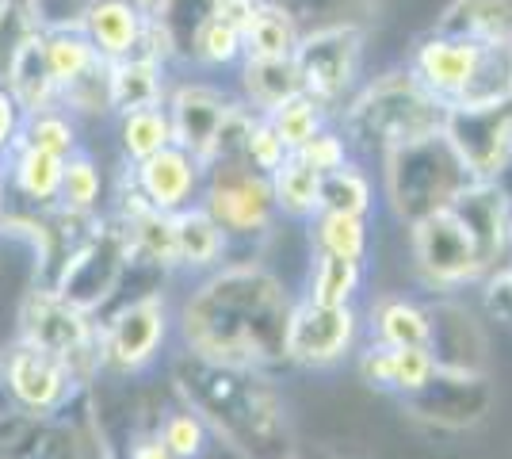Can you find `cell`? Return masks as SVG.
<instances>
[{
  "label": "cell",
  "mask_w": 512,
  "mask_h": 459,
  "mask_svg": "<svg viewBox=\"0 0 512 459\" xmlns=\"http://www.w3.org/2000/svg\"><path fill=\"white\" fill-rule=\"evenodd\" d=\"M4 379L12 394L20 398L27 410H54L69 391V368H65L58 356H50L46 349L20 341L16 349L4 356Z\"/></svg>",
  "instance_id": "cell-12"
},
{
  "label": "cell",
  "mask_w": 512,
  "mask_h": 459,
  "mask_svg": "<svg viewBox=\"0 0 512 459\" xmlns=\"http://www.w3.org/2000/svg\"><path fill=\"white\" fill-rule=\"evenodd\" d=\"M172 230H176V264H192V268H207L222 257L226 249V234L222 226L207 215V207H192L172 215Z\"/></svg>",
  "instance_id": "cell-22"
},
{
  "label": "cell",
  "mask_w": 512,
  "mask_h": 459,
  "mask_svg": "<svg viewBox=\"0 0 512 459\" xmlns=\"http://www.w3.org/2000/svg\"><path fill=\"white\" fill-rule=\"evenodd\" d=\"M35 39V16L23 0H8L0 8V81H8V73L16 66L20 50Z\"/></svg>",
  "instance_id": "cell-31"
},
{
  "label": "cell",
  "mask_w": 512,
  "mask_h": 459,
  "mask_svg": "<svg viewBox=\"0 0 512 459\" xmlns=\"http://www.w3.org/2000/svg\"><path fill=\"white\" fill-rule=\"evenodd\" d=\"M123 257H127L123 234H100V238H92L73 261L65 264L58 299H65V303L77 306V310H88L92 303H100L107 295V287L115 284V276L123 268Z\"/></svg>",
  "instance_id": "cell-13"
},
{
  "label": "cell",
  "mask_w": 512,
  "mask_h": 459,
  "mask_svg": "<svg viewBox=\"0 0 512 459\" xmlns=\"http://www.w3.org/2000/svg\"><path fill=\"white\" fill-rule=\"evenodd\" d=\"M356 329H360V322H356L352 306H318L306 299V303L291 306L287 360L306 364V368H325L352 349Z\"/></svg>",
  "instance_id": "cell-10"
},
{
  "label": "cell",
  "mask_w": 512,
  "mask_h": 459,
  "mask_svg": "<svg viewBox=\"0 0 512 459\" xmlns=\"http://www.w3.org/2000/svg\"><path fill=\"white\" fill-rule=\"evenodd\" d=\"M23 341H31V345L46 349L50 356H58L69 368V375L81 372L85 360L88 364L96 360L92 329L81 318V310L58 299V295H50V291H35L23 306Z\"/></svg>",
  "instance_id": "cell-9"
},
{
  "label": "cell",
  "mask_w": 512,
  "mask_h": 459,
  "mask_svg": "<svg viewBox=\"0 0 512 459\" xmlns=\"http://www.w3.org/2000/svg\"><path fill=\"white\" fill-rule=\"evenodd\" d=\"M195 176H199V165L184 150L169 146V150L153 153V157L142 161L138 184H142V196H146L153 211L172 215V211H180L192 199Z\"/></svg>",
  "instance_id": "cell-15"
},
{
  "label": "cell",
  "mask_w": 512,
  "mask_h": 459,
  "mask_svg": "<svg viewBox=\"0 0 512 459\" xmlns=\"http://www.w3.org/2000/svg\"><path fill=\"white\" fill-rule=\"evenodd\" d=\"M383 184L394 215L413 226V222L451 207L455 196L474 184V176L467 173V165L455 157L440 131L432 138L383 153Z\"/></svg>",
  "instance_id": "cell-4"
},
{
  "label": "cell",
  "mask_w": 512,
  "mask_h": 459,
  "mask_svg": "<svg viewBox=\"0 0 512 459\" xmlns=\"http://www.w3.org/2000/svg\"><path fill=\"white\" fill-rule=\"evenodd\" d=\"M406 69L448 111L512 104V46H482L432 31L409 50Z\"/></svg>",
  "instance_id": "cell-2"
},
{
  "label": "cell",
  "mask_w": 512,
  "mask_h": 459,
  "mask_svg": "<svg viewBox=\"0 0 512 459\" xmlns=\"http://www.w3.org/2000/svg\"><path fill=\"white\" fill-rule=\"evenodd\" d=\"M203 207L222 234H260L272 222L276 199L264 173L249 169L245 161H218Z\"/></svg>",
  "instance_id": "cell-7"
},
{
  "label": "cell",
  "mask_w": 512,
  "mask_h": 459,
  "mask_svg": "<svg viewBox=\"0 0 512 459\" xmlns=\"http://www.w3.org/2000/svg\"><path fill=\"white\" fill-rule=\"evenodd\" d=\"M436 31L482 46H512V0H455Z\"/></svg>",
  "instance_id": "cell-16"
},
{
  "label": "cell",
  "mask_w": 512,
  "mask_h": 459,
  "mask_svg": "<svg viewBox=\"0 0 512 459\" xmlns=\"http://www.w3.org/2000/svg\"><path fill=\"white\" fill-rule=\"evenodd\" d=\"M413 257H417V268L425 272V280L440 287H459L486 272L478 241L451 207L413 222Z\"/></svg>",
  "instance_id": "cell-6"
},
{
  "label": "cell",
  "mask_w": 512,
  "mask_h": 459,
  "mask_svg": "<svg viewBox=\"0 0 512 459\" xmlns=\"http://www.w3.org/2000/svg\"><path fill=\"white\" fill-rule=\"evenodd\" d=\"M62 188H65L69 207L85 211V207H92L96 196H100V173L92 169V161H69L62 169Z\"/></svg>",
  "instance_id": "cell-38"
},
{
  "label": "cell",
  "mask_w": 512,
  "mask_h": 459,
  "mask_svg": "<svg viewBox=\"0 0 512 459\" xmlns=\"http://www.w3.org/2000/svg\"><path fill=\"white\" fill-rule=\"evenodd\" d=\"M314 241L318 253L344 257V261H360L367 257V219L356 215H337V211H318L314 215Z\"/></svg>",
  "instance_id": "cell-27"
},
{
  "label": "cell",
  "mask_w": 512,
  "mask_h": 459,
  "mask_svg": "<svg viewBox=\"0 0 512 459\" xmlns=\"http://www.w3.org/2000/svg\"><path fill=\"white\" fill-rule=\"evenodd\" d=\"M35 4V20L39 23H54V27H65L73 20H85L88 12L100 4V0H31Z\"/></svg>",
  "instance_id": "cell-40"
},
{
  "label": "cell",
  "mask_w": 512,
  "mask_h": 459,
  "mask_svg": "<svg viewBox=\"0 0 512 459\" xmlns=\"http://www.w3.org/2000/svg\"><path fill=\"white\" fill-rule=\"evenodd\" d=\"M46 50V66H50V77H54V85H73L81 73L96 66V54H92V46L85 39H77V35H65L58 31L54 39H46L43 43Z\"/></svg>",
  "instance_id": "cell-30"
},
{
  "label": "cell",
  "mask_w": 512,
  "mask_h": 459,
  "mask_svg": "<svg viewBox=\"0 0 512 459\" xmlns=\"http://www.w3.org/2000/svg\"><path fill=\"white\" fill-rule=\"evenodd\" d=\"M444 138L474 180H497L512 157V104L444 115Z\"/></svg>",
  "instance_id": "cell-8"
},
{
  "label": "cell",
  "mask_w": 512,
  "mask_h": 459,
  "mask_svg": "<svg viewBox=\"0 0 512 459\" xmlns=\"http://www.w3.org/2000/svg\"><path fill=\"white\" fill-rule=\"evenodd\" d=\"M321 211L367 219L375 211V184H371L367 169H360L356 161H348L341 169L321 176Z\"/></svg>",
  "instance_id": "cell-24"
},
{
  "label": "cell",
  "mask_w": 512,
  "mask_h": 459,
  "mask_svg": "<svg viewBox=\"0 0 512 459\" xmlns=\"http://www.w3.org/2000/svg\"><path fill=\"white\" fill-rule=\"evenodd\" d=\"M432 375H436L432 349H390V387L394 391H425L432 383Z\"/></svg>",
  "instance_id": "cell-34"
},
{
  "label": "cell",
  "mask_w": 512,
  "mask_h": 459,
  "mask_svg": "<svg viewBox=\"0 0 512 459\" xmlns=\"http://www.w3.org/2000/svg\"><path fill=\"white\" fill-rule=\"evenodd\" d=\"M295 157H302L314 173H333V169H341L352 161V150H348V142L341 138V131H333V127H325L321 134H314L302 150H295Z\"/></svg>",
  "instance_id": "cell-36"
},
{
  "label": "cell",
  "mask_w": 512,
  "mask_h": 459,
  "mask_svg": "<svg viewBox=\"0 0 512 459\" xmlns=\"http://www.w3.org/2000/svg\"><path fill=\"white\" fill-rule=\"evenodd\" d=\"M192 54L207 66H230L234 58H241V31L222 20H207L192 39Z\"/></svg>",
  "instance_id": "cell-33"
},
{
  "label": "cell",
  "mask_w": 512,
  "mask_h": 459,
  "mask_svg": "<svg viewBox=\"0 0 512 459\" xmlns=\"http://www.w3.org/2000/svg\"><path fill=\"white\" fill-rule=\"evenodd\" d=\"M268 184L276 211H283L287 219H314L321 211V173H314L295 153H287V161L268 176Z\"/></svg>",
  "instance_id": "cell-20"
},
{
  "label": "cell",
  "mask_w": 512,
  "mask_h": 459,
  "mask_svg": "<svg viewBox=\"0 0 512 459\" xmlns=\"http://www.w3.org/2000/svg\"><path fill=\"white\" fill-rule=\"evenodd\" d=\"M363 264L344 261V257H329L318 253L314 257V272H310V303L318 306H352V295L360 291Z\"/></svg>",
  "instance_id": "cell-26"
},
{
  "label": "cell",
  "mask_w": 512,
  "mask_h": 459,
  "mask_svg": "<svg viewBox=\"0 0 512 459\" xmlns=\"http://www.w3.org/2000/svg\"><path fill=\"white\" fill-rule=\"evenodd\" d=\"M363 69V31L356 23H333L314 35H302L295 46L299 88L333 115L341 100L356 88Z\"/></svg>",
  "instance_id": "cell-5"
},
{
  "label": "cell",
  "mask_w": 512,
  "mask_h": 459,
  "mask_svg": "<svg viewBox=\"0 0 512 459\" xmlns=\"http://www.w3.org/2000/svg\"><path fill=\"white\" fill-rule=\"evenodd\" d=\"M85 23L100 54H107V58H127L130 50L142 43L150 16H142L138 4H130V0H100L85 16Z\"/></svg>",
  "instance_id": "cell-18"
},
{
  "label": "cell",
  "mask_w": 512,
  "mask_h": 459,
  "mask_svg": "<svg viewBox=\"0 0 512 459\" xmlns=\"http://www.w3.org/2000/svg\"><path fill=\"white\" fill-rule=\"evenodd\" d=\"M107 96L111 104L123 111H138V108H157L161 100V66L157 58H123L119 66H111V77H107Z\"/></svg>",
  "instance_id": "cell-23"
},
{
  "label": "cell",
  "mask_w": 512,
  "mask_h": 459,
  "mask_svg": "<svg viewBox=\"0 0 512 459\" xmlns=\"http://www.w3.org/2000/svg\"><path fill=\"white\" fill-rule=\"evenodd\" d=\"M299 39L295 16L276 0H264L253 12V20L241 27V54L245 62H283V58H295Z\"/></svg>",
  "instance_id": "cell-17"
},
{
  "label": "cell",
  "mask_w": 512,
  "mask_h": 459,
  "mask_svg": "<svg viewBox=\"0 0 512 459\" xmlns=\"http://www.w3.org/2000/svg\"><path fill=\"white\" fill-rule=\"evenodd\" d=\"M161 337H165V303L161 299H138L111 322L104 352L115 368H138L157 352Z\"/></svg>",
  "instance_id": "cell-14"
},
{
  "label": "cell",
  "mask_w": 512,
  "mask_h": 459,
  "mask_svg": "<svg viewBox=\"0 0 512 459\" xmlns=\"http://www.w3.org/2000/svg\"><path fill=\"white\" fill-rule=\"evenodd\" d=\"M448 108L436 104L425 88L409 77V69L386 73L363 88L344 108L341 138L348 150H379L390 153L409 142H421L444 131Z\"/></svg>",
  "instance_id": "cell-3"
},
{
  "label": "cell",
  "mask_w": 512,
  "mask_h": 459,
  "mask_svg": "<svg viewBox=\"0 0 512 459\" xmlns=\"http://www.w3.org/2000/svg\"><path fill=\"white\" fill-rule=\"evenodd\" d=\"M268 123H272V131L279 134V142L287 146V153L302 150L314 134H321L329 127V111L321 108L318 100H310L306 92L299 96H291V100H283L272 115H264Z\"/></svg>",
  "instance_id": "cell-25"
},
{
  "label": "cell",
  "mask_w": 512,
  "mask_h": 459,
  "mask_svg": "<svg viewBox=\"0 0 512 459\" xmlns=\"http://www.w3.org/2000/svg\"><path fill=\"white\" fill-rule=\"evenodd\" d=\"M241 161L264 176H272L287 161V146L279 142V134L272 131V123L264 115H253V127H249L245 146H241Z\"/></svg>",
  "instance_id": "cell-32"
},
{
  "label": "cell",
  "mask_w": 512,
  "mask_h": 459,
  "mask_svg": "<svg viewBox=\"0 0 512 459\" xmlns=\"http://www.w3.org/2000/svg\"><path fill=\"white\" fill-rule=\"evenodd\" d=\"M501 284H505V291H509V295H512V268H509V272H505V280H501Z\"/></svg>",
  "instance_id": "cell-45"
},
{
  "label": "cell",
  "mask_w": 512,
  "mask_h": 459,
  "mask_svg": "<svg viewBox=\"0 0 512 459\" xmlns=\"http://www.w3.org/2000/svg\"><path fill=\"white\" fill-rule=\"evenodd\" d=\"M130 459H172V452L161 444V440H142L138 448H134V456Z\"/></svg>",
  "instance_id": "cell-43"
},
{
  "label": "cell",
  "mask_w": 512,
  "mask_h": 459,
  "mask_svg": "<svg viewBox=\"0 0 512 459\" xmlns=\"http://www.w3.org/2000/svg\"><path fill=\"white\" fill-rule=\"evenodd\" d=\"M241 81H245V96H249V111L253 115H272V111L299 96V73H295V58H283V62H245L241 69Z\"/></svg>",
  "instance_id": "cell-21"
},
{
  "label": "cell",
  "mask_w": 512,
  "mask_h": 459,
  "mask_svg": "<svg viewBox=\"0 0 512 459\" xmlns=\"http://www.w3.org/2000/svg\"><path fill=\"white\" fill-rule=\"evenodd\" d=\"M264 0H214V20H222V23H230V27H245V23L253 20V12L260 8Z\"/></svg>",
  "instance_id": "cell-42"
},
{
  "label": "cell",
  "mask_w": 512,
  "mask_h": 459,
  "mask_svg": "<svg viewBox=\"0 0 512 459\" xmlns=\"http://www.w3.org/2000/svg\"><path fill=\"white\" fill-rule=\"evenodd\" d=\"M375 337L386 349H432V318L409 299H379L371 310Z\"/></svg>",
  "instance_id": "cell-19"
},
{
  "label": "cell",
  "mask_w": 512,
  "mask_h": 459,
  "mask_svg": "<svg viewBox=\"0 0 512 459\" xmlns=\"http://www.w3.org/2000/svg\"><path fill=\"white\" fill-rule=\"evenodd\" d=\"M360 372L371 387H390V349L386 345H371V349L363 352Z\"/></svg>",
  "instance_id": "cell-41"
},
{
  "label": "cell",
  "mask_w": 512,
  "mask_h": 459,
  "mask_svg": "<svg viewBox=\"0 0 512 459\" xmlns=\"http://www.w3.org/2000/svg\"><path fill=\"white\" fill-rule=\"evenodd\" d=\"M69 146H73V131L65 127L58 115H39V119L31 123V150L62 157Z\"/></svg>",
  "instance_id": "cell-39"
},
{
  "label": "cell",
  "mask_w": 512,
  "mask_h": 459,
  "mask_svg": "<svg viewBox=\"0 0 512 459\" xmlns=\"http://www.w3.org/2000/svg\"><path fill=\"white\" fill-rule=\"evenodd\" d=\"M291 299L264 268H226L184 306V337L199 360L218 368H256L287 360Z\"/></svg>",
  "instance_id": "cell-1"
},
{
  "label": "cell",
  "mask_w": 512,
  "mask_h": 459,
  "mask_svg": "<svg viewBox=\"0 0 512 459\" xmlns=\"http://www.w3.org/2000/svg\"><path fill=\"white\" fill-rule=\"evenodd\" d=\"M8 85H12V96L20 100L23 108H31V111L46 108V96H50V88H54V77H50V66H46L43 39H31V43L23 46L16 66L8 73Z\"/></svg>",
  "instance_id": "cell-28"
},
{
  "label": "cell",
  "mask_w": 512,
  "mask_h": 459,
  "mask_svg": "<svg viewBox=\"0 0 512 459\" xmlns=\"http://www.w3.org/2000/svg\"><path fill=\"white\" fill-rule=\"evenodd\" d=\"M62 169H65L62 157L27 150L20 161V169H16V176H20V188L31 199H50L58 188H62Z\"/></svg>",
  "instance_id": "cell-35"
},
{
  "label": "cell",
  "mask_w": 512,
  "mask_h": 459,
  "mask_svg": "<svg viewBox=\"0 0 512 459\" xmlns=\"http://www.w3.org/2000/svg\"><path fill=\"white\" fill-rule=\"evenodd\" d=\"M4 4H8V0H0V8H4Z\"/></svg>",
  "instance_id": "cell-46"
},
{
  "label": "cell",
  "mask_w": 512,
  "mask_h": 459,
  "mask_svg": "<svg viewBox=\"0 0 512 459\" xmlns=\"http://www.w3.org/2000/svg\"><path fill=\"white\" fill-rule=\"evenodd\" d=\"M234 104L211 85H184L172 96L169 108V127H172V146L184 150L195 165H211L214 142L226 123V115Z\"/></svg>",
  "instance_id": "cell-11"
},
{
  "label": "cell",
  "mask_w": 512,
  "mask_h": 459,
  "mask_svg": "<svg viewBox=\"0 0 512 459\" xmlns=\"http://www.w3.org/2000/svg\"><path fill=\"white\" fill-rule=\"evenodd\" d=\"M157 440L169 448L172 459H192V456H199V448H203V425H199V417H192V414H172Z\"/></svg>",
  "instance_id": "cell-37"
},
{
  "label": "cell",
  "mask_w": 512,
  "mask_h": 459,
  "mask_svg": "<svg viewBox=\"0 0 512 459\" xmlns=\"http://www.w3.org/2000/svg\"><path fill=\"white\" fill-rule=\"evenodd\" d=\"M8 134H12V100L0 92V146H4Z\"/></svg>",
  "instance_id": "cell-44"
},
{
  "label": "cell",
  "mask_w": 512,
  "mask_h": 459,
  "mask_svg": "<svg viewBox=\"0 0 512 459\" xmlns=\"http://www.w3.org/2000/svg\"><path fill=\"white\" fill-rule=\"evenodd\" d=\"M172 146V127H169V115L157 108H138L127 111L123 119V150L134 157V161H146L153 153L169 150Z\"/></svg>",
  "instance_id": "cell-29"
}]
</instances>
